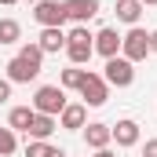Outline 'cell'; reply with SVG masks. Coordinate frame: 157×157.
Segmentation results:
<instances>
[{"label": "cell", "mask_w": 157, "mask_h": 157, "mask_svg": "<svg viewBox=\"0 0 157 157\" xmlns=\"http://www.w3.org/2000/svg\"><path fill=\"white\" fill-rule=\"evenodd\" d=\"M66 55H70V66H84L95 55V33H88V26H73L66 33Z\"/></svg>", "instance_id": "obj_1"}, {"label": "cell", "mask_w": 157, "mask_h": 157, "mask_svg": "<svg viewBox=\"0 0 157 157\" xmlns=\"http://www.w3.org/2000/svg\"><path fill=\"white\" fill-rule=\"evenodd\" d=\"M33 110L37 113H48V117H59L66 110V88L59 84H40L33 91Z\"/></svg>", "instance_id": "obj_2"}, {"label": "cell", "mask_w": 157, "mask_h": 157, "mask_svg": "<svg viewBox=\"0 0 157 157\" xmlns=\"http://www.w3.org/2000/svg\"><path fill=\"white\" fill-rule=\"evenodd\" d=\"M102 80H106L110 88H132V84H135V62H128L124 55H113V59H106Z\"/></svg>", "instance_id": "obj_3"}, {"label": "cell", "mask_w": 157, "mask_h": 157, "mask_svg": "<svg viewBox=\"0 0 157 157\" xmlns=\"http://www.w3.org/2000/svg\"><path fill=\"white\" fill-rule=\"evenodd\" d=\"M121 55H124L128 62H143V59L150 55V33L139 29V26H132V29L121 37Z\"/></svg>", "instance_id": "obj_4"}, {"label": "cell", "mask_w": 157, "mask_h": 157, "mask_svg": "<svg viewBox=\"0 0 157 157\" xmlns=\"http://www.w3.org/2000/svg\"><path fill=\"white\" fill-rule=\"evenodd\" d=\"M80 99H84V106H106V99H110V84L102 80V73H84V80H80Z\"/></svg>", "instance_id": "obj_5"}, {"label": "cell", "mask_w": 157, "mask_h": 157, "mask_svg": "<svg viewBox=\"0 0 157 157\" xmlns=\"http://www.w3.org/2000/svg\"><path fill=\"white\" fill-rule=\"evenodd\" d=\"M33 18L40 22V29H62L66 4L62 0H40V4H33Z\"/></svg>", "instance_id": "obj_6"}, {"label": "cell", "mask_w": 157, "mask_h": 157, "mask_svg": "<svg viewBox=\"0 0 157 157\" xmlns=\"http://www.w3.org/2000/svg\"><path fill=\"white\" fill-rule=\"evenodd\" d=\"M113 128V143H117L121 150H132V146H139V139H143V128H139V121L124 117L117 124H110Z\"/></svg>", "instance_id": "obj_7"}, {"label": "cell", "mask_w": 157, "mask_h": 157, "mask_svg": "<svg viewBox=\"0 0 157 157\" xmlns=\"http://www.w3.org/2000/svg\"><path fill=\"white\" fill-rule=\"evenodd\" d=\"M84 143H88L91 150H106V146L113 143V128L102 124V121H91V124H84Z\"/></svg>", "instance_id": "obj_8"}, {"label": "cell", "mask_w": 157, "mask_h": 157, "mask_svg": "<svg viewBox=\"0 0 157 157\" xmlns=\"http://www.w3.org/2000/svg\"><path fill=\"white\" fill-rule=\"evenodd\" d=\"M84 124H88V106H84V102H66V110L59 113V128L80 132Z\"/></svg>", "instance_id": "obj_9"}, {"label": "cell", "mask_w": 157, "mask_h": 157, "mask_svg": "<svg viewBox=\"0 0 157 157\" xmlns=\"http://www.w3.org/2000/svg\"><path fill=\"white\" fill-rule=\"evenodd\" d=\"M66 4V18H73L77 26H84L88 18H95L102 7H99V0H62Z\"/></svg>", "instance_id": "obj_10"}, {"label": "cell", "mask_w": 157, "mask_h": 157, "mask_svg": "<svg viewBox=\"0 0 157 157\" xmlns=\"http://www.w3.org/2000/svg\"><path fill=\"white\" fill-rule=\"evenodd\" d=\"M95 55H102V59L121 55V33L113 29V26H106V29L95 33Z\"/></svg>", "instance_id": "obj_11"}, {"label": "cell", "mask_w": 157, "mask_h": 157, "mask_svg": "<svg viewBox=\"0 0 157 157\" xmlns=\"http://www.w3.org/2000/svg\"><path fill=\"white\" fill-rule=\"evenodd\" d=\"M4 70H7V80H11V84H29V80H37V77H40L37 66H29V62H26V59H18V55H15V59L4 66Z\"/></svg>", "instance_id": "obj_12"}, {"label": "cell", "mask_w": 157, "mask_h": 157, "mask_svg": "<svg viewBox=\"0 0 157 157\" xmlns=\"http://www.w3.org/2000/svg\"><path fill=\"white\" fill-rule=\"evenodd\" d=\"M55 128H59V117H48V113H37L26 135H29V139H40V143H48V139L55 135Z\"/></svg>", "instance_id": "obj_13"}, {"label": "cell", "mask_w": 157, "mask_h": 157, "mask_svg": "<svg viewBox=\"0 0 157 157\" xmlns=\"http://www.w3.org/2000/svg\"><path fill=\"white\" fill-rule=\"evenodd\" d=\"M33 117H37L33 106H11V113H7V128H11V132H29Z\"/></svg>", "instance_id": "obj_14"}, {"label": "cell", "mask_w": 157, "mask_h": 157, "mask_svg": "<svg viewBox=\"0 0 157 157\" xmlns=\"http://www.w3.org/2000/svg\"><path fill=\"white\" fill-rule=\"evenodd\" d=\"M37 44H40V51H44V55H55V51H66V33H62V29H40Z\"/></svg>", "instance_id": "obj_15"}, {"label": "cell", "mask_w": 157, "mask_h": 157, "mask_svg": "<svg viewBox=\"0 0 157 157\" xmlns=\"http://www.w3.org/2000/svg\"><path fill=\"white\" fill-rule=\"evenodd\" d=\"M113 11H117V18L124 22V26H135L139 15H143V4H139V0H117Z\"/></svg>", "instance_id": "obj_16"}, {"label": "cell", "mask_w": 157, "mask_h": 157, "mask_svg": "<svg viewBox=\"0 0 157 157\" xmlns=\"http://www.w3.org/2000/svg\"><path fill=\"white\" fill-rule=\"evenodd\" d=\"M84 73L88 70H80V66H66L62 73H59V88H66V91H77L80 80H84Z\"/></svg>", "instance_id": "obj_17"}, {"label": "cell", "mask_w": 157, "mask_h": 157, "mask_svg": "<svg viewBox=\"0 0 157 157\" xmlns=\"http://www.w3.org/2000/svg\"><path fill=\"white\" fill-rule=\"evenodd\" d=\"M22 40V26L15 18H0V44H18Z\"/></svg>", "instance_id": "obj_18"}, {"label": "cell", "mask_w": 157, "mask_h": 157, "mask_svg": "<svg viewBox=\"0 0 157 157\" xmlns=\"http://www.w3.org/2000/svg\"><path fill=\"white\" fill-rule=\"evenodd\" d=\"M18 59H26V62H29V66H44V51H40V44L37 40H26V44H22V48H18Z\"/></svg>", "instance_id": "obj_19"}, {"label": "cell", "mask_w": 157, "mask_h": 157, "mask_svg": "<svg viewBox=\"0 0 157 157\" xmlns=\"http://www.w3.org/2000/svg\"><path fill=\"white\" fill-rule=\"evenodd\" d=\"M18 150V139H15V132L11 128H0V157H11Z\"/></svg>", "instance_id": "obj_20"}, {"label": "cell", "mask_w": 157, "mask_h": 157, "mask_svg": "<svg viewBox=\"0 0 157 157\" xmlns=\"http://www.w3.org/2000/svg\"><path fill=\"white\" fill-rule=\"evenodd\" d=\"M51 143H40V139H29L26 143V157H51Z\"/></svg>", "instance_id": "obj_21"}, {"label": "cell", "mask_w": 157, "mask_h": 157, "mask_svg": "<svg viewBox=\"0 0 157 157\" xmlns=\"http://www.w3.org/2000/svg\"><path fill=\"white\" fill-rule=\"evenodd\" d=\"M11 88H15L11 80H7V77H0V106H4L7 99H11Z\"/></svg>", "instance_id": "obj_22"}, {"label": "cell", "mask_w": 157, "mask_h": 157, "mask_svg": "<svg viewBox=\"0 0 157 157\" xmlns=\"http://www.w3.org/2000/svg\"><path fill=\"white\" fill-rule=\"evenodd\" d=\"M143 157H157V139H146L143 143Z\"/></svg>", "instance_id": "obj_23"}, {"label": "cell", "mask_w": 157, "mask_h": 157, "mask_svg": "<svg viewBox=\"0 0 157 157\" xmlns=\"http://www.w3.org/2000/svg\"><path fill=\"white\" fill-rule=\"evenodd\" d=\"M95 157H117V154H113V150L106 146V150H95Z\"/></svg>", "instance_id": "obj_24"}, {"label": "cell", "mask_w": 157, "mask_h": 157, "mask_svg": "<svg viewBox=\"0 0 157 157\" xmlns=\"http://www.w3.org/2000/svg\"><path fill=\"white\" fill-rule=\"evenodd\" d=\"M150 51H157V29L150 33Z\"/></svg>", "instance_id": "obj_25"}, {"label": "cell", "mask_w": 157, "mask_h": 157, "mask_svg": "<svg viewBox=\"0 0 157 157\" xmlns=\"http://www.w3.org/2000/svg\"><path fill=\"white\" fill-rule=\"evenodd\" d=\"M0 4H4V7H11V4H22V0H0Z\"/></svg>", "instance_id": "obj_26"}, {"label": "cell", "mask_w": 157, "mask_h": 157, "mask_svg": "<svg viewBox=\"0 0 157 157\" xmlns=\"http://www.w3.org/2000/svg\"><path fill=\"white\" fill-rule=\"evenodd\" d=\"M139 4H143V7H154V4H157V0H139Z\"/></svg>", "instance_id": "obj_27"}, {"label": "cell", "mask_w": 157, "mask_h": 157, "mask_svg": "<svg viewBox=\"0 0 157 157\" xmlns=\"http://www.w3.org/2000/svg\"><path fill=\"white\" fill-rule=\"evenodd\" d=\"M26 4H40V0H26Z\"/></svg>", "instance_id": "obj_28"}]
</instances>
